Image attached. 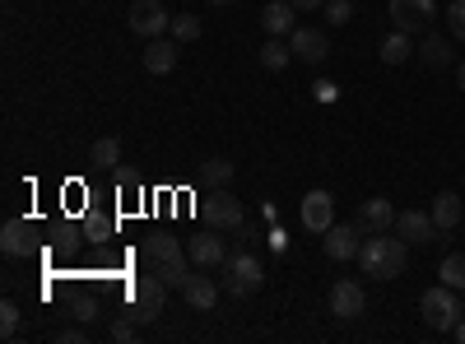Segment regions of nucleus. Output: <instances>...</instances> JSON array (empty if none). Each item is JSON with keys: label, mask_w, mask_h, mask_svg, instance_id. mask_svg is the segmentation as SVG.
Returning a JSON list of instances; mask_svg holds the SVG:
<instances>
[{"label": "nucleus", "mask_w": 465, "mask_h": 344, "mask_svg": "<svg viewBox=\"0 0 465 344\" xmlns=\"http://www.w3.org/2000/svg\"><path fill=\"white\" fill-rule=\"evenodd\" d=\"M359 265H363V275L372 280H401L405 275V265H410V242L405 238H391V233H372L363 247H359Z\"/></svg>", "instance_id": "obj_1"}, {"label": "nucleus", "mask_w": 465, "mask_h": 344, "mask_svg": "<svg viewBox=\"0 0 465 344\" xmlns=\"http://www.w3.org/2000/svg\"><path fill=\"white\" fill-rule=\"evenodd\" d=\"M163 298H168V284L159 275H140L131 289H126V317L135 326H149V321H159L163 312Z\"/></svg>", "instance_id": "obj_2"}, {"label": "nucleus", "mask_w": 465, "mask_h": 344, "mask_svg": "<svg viewBox=\"0 0 465 344\" xmlns=\"http://www.w3.org/2000/svg\"><path fill=\"white\" fill-rule=\"evenodd\" d=\"M419 312H423V321H429L433 330H456V321H460V298H456V289L451 284H433V289H423V298H419Z\"/></svg>", "instance_id": "obj_3"}, {"label": "nucleus", "mask_w": 465, "mask_h": 344, "mask_svg": "<svg viewBox=\"0 0 465 344\" xmlns=\"http://www.w3.org/2000/svg\"><path fill=\"white\" fill-rule=\"evenodd\" d=\"M223 289L232 293V298H252L261 284H265V275H261V260L256 256H247V251H238V256H228V265H223Z\"/></svg>", "instance_id": "obj_4"}, {"label": "nucleus", "mask_w": 465, "mask_h": 344, "mask_svg": "<svg viewBox=\"0 0 465 344\" xmlns=\"http://www.w3.org/2000/svg\"><path fill=\"white\" fill-rule=\"evenodd\" d=\"M126 24H131V33H140L144 43H149V37H163V33H168L173 15L163 10V0H131Z\"/></svg>", "instance_id": "obj_5"}, {"label": "nucleus", "mask_w": 465, "mask_h": 344, "mask_svg": "<svg viewBox=\"0 0 465 344\" xmlns=\"http://www.w3.org/2000/svg\"><path fill=\"white\" fill-rule=\"evenodd\" d=\"M205 219H210V228H219V233H238V228L247 223V210H242L238 196H228L223 186H214V196L205 201Z\"/></svg>", "instance_id": "obj_6"}, {"label": "nucleus", "mask_w": 465, "mask_h": 344, "mask_svg": "<svg viewBox=\"0 0 465 344\" xmlns=\"http://www.w3.org/2000/svg\"><path fill=\"white\" fill-rule=\"evenodd\" d=\"M433 15H438V5L433 0H391V24L401 28V33H429V24H433Z\"/></svg>", "instance_id": "obj_7"}, {"label": "nucleus", "mask_w": 465, "mask_h": 344, "mask_svg": "<svg viewBox=\"0 0 465 344\" xmlns=\"http://www.w3.org/2000/svg\"><path fill=\"white\" fill-rule=\"evenodd\" d=\"M186 256L191 265H201V270H214V265H228V247L219 238V228H205V233H196L186 242Z\"/></svg>", "instance_id": "obj_8"}, {"label": "nucleus", "mask_w": 465, "mask_h": 344, "mask_svg": "<svg viewBox=\"0 0 465 344\" xmlns=\"http://www.w3.org/2000/svg\"><path fill=\"white\" fill-rule=\"evenodd\" d=\"M289 47H293V56L307 61V65H322V61L335 52L331 37H326L322 28H293V33H289Z\"/></svg>", "instance_id": "obj_9"}, {"label": "nucleus", "mask_w": 465, "mask_h": 344, "mask_svg": "<svg viewBox=\"0 0 465 344\" xmlns=\"http://www.w3.org/2000/svg\"><path fill=\"white\" fill-rule=\"evenodd\" d=\"M331 312H335L340 321H354V317H363V312H368L363 284H354V280H335V284H331Z\"/></svg>", "instance_id": "obj_10"}, {"label": "nucleus", "mask_w": 465, "mask_h": 344, "mask_svg": "<svg viewBox=\"0 0 465 344\" xmlns=\"http://www.w3.org/2000/svg\"><path fill=\"white\" fill-rule=\"evenodd\" d=\"M335 223V196L331 191H307L302 196V228L307 233H326Z\"/></svg>", "instance_id": "obj_11"}, {"label": "nucleus", "mask_w": 465, "mask_h": 344, "mask_svg": "<svg viewBox=\"0 0 465 344\" xmlns=\"http://www.w3.org/2000/svg\"><path fill=\"white\" fill-rule=\"evenodd\" d=\"M322 247H326V256L331 260H359V228L354 223H331L326 233H322Z\"/></svg>", "instance_id": "obj_12"}, {"label": "nucleus", "mask_w": 465, "mask_h": 344, "mask_svg": "<svg viewBox=\"0 0 465 344\" xmlns=\"http://www.w3.org/2000/svg\"><path fill=\"white\" fill-rule=\"evenodd\" d=\"M396 233L410 247H429L438 238V223H433V214H423V210H405V214H396Z\"/></svg>", "instance_id": "obj_13"}, {"label": "nucleus", "mask_w": 465, "mask_h": 344, "mask_svg": "<svg viewBox=\"0 0 465 344\" xmlns=\"http://www.w3.org/2000/svg\"><path fill=\"white\" fill-rule=\"evenodd\" d=\"M359 228H363V233H391V228H396V205L386 196L363 201L359 205Z\"/></svg>", "instance_id": "obj_14"}, {"label": "nucleus", "mask_w": 465, "mask_h": 344, "mask_svg": "<svg viewBox=\"0 0 465 344\" xmlns=\"http://www.w3.org/2000/svg\"><path fill=\"white\" fill-rule=\"evenodd\" d=\"M140 61H144L149 74H168V70L177 65V37H173V33H168V37H149L144 52H140Z\"/></svg>", "instance_id": "obj_15"}, {"label": "nucleus", "mask_w": 465, "mask_h": 344, "mask_svg": "<svg viewBox=\"0 0 465 344\" xmlns=\"http://www.w3.org/2000/svg\"><path fill=\"white\" fill-rule=\"evenodd\" d=\"M182 298H186L196 312H214L219 289H214V280H210V275H186V284H182Z\"/></svg>", "instance_id": "obj_16"}, {"label": "nucleus", "mask_w": 465, "mask_h": 344, "mask_svg": "<svg viewBox=\"0 0 465 344\" xmlns=\"http://www.w3.org/2000/svg\"><path fill=\"white\" fill-rule=\"evenodd\" d=\"M0 251H5V256H28V251H33V228H28V219H10L5 228H0Z\"/></svg>", "instance_id": "obj_17"}, {"label": "nucleus", "mask_w": 465, "mask_h": 344, "mask_svg": "<svg viewBox=\"0 0 465 344\" xmlns=\"http://www.w3.org/2000/svg\"><path fill=\"white\" fill-rule=\"evenodd\" d=\"M419 61L429 65V70H447L451 61H456V52H451V37H438V33H429L419 43Z\"/></svg>", "instance_id": "obj_18"}, {"label": "nucleus", "mask_w": 465, "mask_h": 344, "mask_svg": "<svg viewBox=\"0 0 465 344\" xmlns=\"http://www.w3.org/2000/svg\"><path fill=\"white\" fill-rule=\"evenodd\" d=\"M261 28H265L270 37L293 33V5H289V0H270V5L261 10Z\"/></svg>", "instance_id": "obj_19"}, {"label": "nucleus", "mask_w": 465, "mask_h": 344, "mask_svg": "<svg viewBox=\"0 0 465 344\" xmlns=\"http://www.w3.org/2000/svg\"><path fill=\"white\" fill-rule=\"evenodd\" d=\"M433 223H438V233H451V228L460 223V196H456V191H438V201H433Z\"/></svg>", "instance_id": "obj_20"}, {"label": "nucleus", "mask_w": 465, "mask_h": 344, "mask_svg": "<svg viewBox=\"0 0 465 344\" xmlns=\"http://www.w3.org/2000/svg\"><path fill=\"white\" fill-rule=\"evenodd\" d=\"M140 256H144V265H159V260H177V256H186V251H182V242H177L173 233H153V238H144Z\"/></svg>", "instance_id": "obj_21"}, {"label": "nucleus", "mask_w": 465, "mask_h": 344, "mask_svg": "<svg viewBox=\"0 0 465 344\" xmlns=\"http://www.w3.org/2000/svg\"><path fill=\"white\" fill-rule=\"evenodd\" d=\"M377 56H381L386 65H405V61L414 56V47H410V33H401V28H396V33L381 43V52H377Z\"/></svg>", "instance_id": "obj_22"}, {"label": "nucleus", "mask_w": 465, "mask_h": 344, "mask_svg": "<svg viewBox=\"0 0 465 344\" xmlns=\"http://www.w3.org/2000/svg\"><path fill=\"white\" fill-rule=\"evenodd\" d=\"M186 265H191V256H177V260H159V265H149V275H159V280H163L168 289H182V284H186V275H191Z\"/></svg>", "instance_id": "obj_23"}, {"label": "nucleus", "mask_w": 465, "mask_h": 344, "mask_svg": "<svg viewBox=\"0 0 465 344\" xmlns=\"http://www.w3.org/2000/svg\"><path fill=\"white\" fill-rule=\"evenodd\" d=\"M256 56H261V65H265V70H284V65H289V56H293V47L284 43V37H270V43H265Z\"/></svg>", "instance_id": "obj_24"}, {"label": "nucleus", "mask_w": 465, "mask_h": 344, "mask_svg": "<svg viewBox=\"0 0 465 344\" xmlns=\"http://www.w3.org/2000/svg\"><path fill=\"white\" fill-rule=\"evenodd\" d=\"M438 280L451 284V289H465V251H451V256L438 265Z\"/></svg>", "instance_id": "obj_25"}, {"label": "nucleus", "mask_w": 465, "mask_h": 344, "mask_svg": "<svg viewBox=\"0 0 465 344\" xmlns=\"http://www.w3.org/2000/svg\"><path fill=\"white\" fill-rule=\"evenodd\" d=\"M94 163H98V168H116V163H122V140L103 135V140L94 144Z\"/></svg>", "instance_id": "obj_26"}, {"label": "nucleus", "mask_w": 465, "mask_h": 344, "mask_svg": "<svg viewBox=\"0 0 465 344\" xmlns=\"http://www.w3.org/2000/svg\"><path fill=\"white\" fill-rule=\"evenodd\" d=\"M168 33L177 37V43H196V37H201V19L196 15H173Z\"/></svg>", "instance_id": "obj_27"}, {"label": "nucleus", "mask_w": 465, "mask_h": 344, "mask_svg": "<svg viewBox=\"0 0 465 344\" xmlns=\"http://www.w3.org/2000/svg\"><path fill=\"white\" fill-rule=\"evenodd\" d=\"M322 10H326V24L331 28H344L349 19H354V0H326Z\"/></svg>", "instance_id": "obj_28"}, {"label": "nucleus", "mask_w": 465, "mask_h": 344, "mask_svg": "<svg viewBox=\"0 0 465 344\" xmlns=\"http://www.w3.org/2000/svg\"><path fill=\"white\" fill-rule=\"evenodd\" d=\"M201 177H205V186H228L232 182V163L228 159H214V163H205Z\"/></svg>", "instance_id": "obj_29"}, {"label": "nucleus", "mask_w": 465, "mask_h": 344, "mask_svg": "<svg viewBox=\"0 0 465 344\" xmlns=\"http://www.w3.org/2000/svg\"><path fill=\"white\" fill-rule=\"evenodd\" d=\"M447 33L456 37V43H465V0H451L447 5Z\"/></svg>", "instance_id": "obj_30"}, {"label": "nucleus", "mask_w": 465, "mask_h": 344, "mask_svg": "<svg viewBox=\"0 0 465 344\" xmlns=\"http://www.w3.org/2000/svg\"><path fill=\"white\" fill-rule=\"evenodd\" d=\"M15 330H19V308L15 302H0V335L15 339Z\"/></svg>", "instance_id": "obj_31"}, {"label": "nucleus", "mask_w": 465, "mask_h": 344, "mask_svg": "<svg viewBox=\"0 0 465 344\" xmlns=\"http://www.w3.org/2000/svg\"><path fill=\"white\" fill-rule=\"evenodd\" d=\"M84 339H89L84 326H61V330H56V344H84Z\"/></svg>", "instance_id": "obj_32"}, {"label": "nucleus", "mask_w": 465, "mask_h": 344, "mask_svg": "<svg viewBox=\"0 0 465 344\" xmlns=\"http://www.w3.org/2000/svg\"><path fill=\"white\" fill-rule=\"evenodd\" d=\"M107 335H112L116 344H126V339H135V321H131V317H122V321H116Z\"/></svg>", "instance_id": "obj_33"}, {"label": "nucleus", "mask_w": 465, "mask_h": 344, "mask_svg": "<svg viewBox=\"0 0 465 344\" xmlns=\"http://www.w3.org/2000/svg\"><path fill=\"white\" fill-rule=\"evenodd\" d=\"M312 93H317L322 103H331V98H335V84H331V80H317V84H312Z\"/></svg>", "instance_id": "obj_34"}, {"label": "nucleus", "mask_w": 465, "mask_h": 344, "mask_svg": "<svg viewBox=\"0 0 465 344\" xmlns=\"http://www.w3.org/2000/svg\"><path fill=\"white\" fill-rule=\"evenodd\" d=\"M289 5H293V10H322L326 0H289Z\"/></svg>", "instance_id": "obj_35"}, {"label": "nucleus", "mask_w": 465, "mask_h": 344, "mask_svg": "<svg viewBox=\"0 0 465 344\" xmlns=\"http://www.w3.org/2000/svg\"><path fill=\"white\" fill-rule=\"evenodd\" d=\"M456 89H465V61L456 65Z\"/></svg>", "instance_id": "obj_36"}, {"label": "nucleus", "mask_w": 465, "mask_h": 344, "mask_svg": "<svg viewBox=\"0 0 465 344\" xmlns=\"http://www.w3.org/2000/svg\"><path fill=\"white\" fill-rule=\"evenodd\" d=\"M456 339H465V317H460V321H456Z\"/></svg>", "instance_id": "obj_37"}, {"label": "nucleus", "mask_w": 465, "mask_h": 344, "mask_svg": "<svg viewBox=\"0 0 465 344\" xmlns=\"http://www.w3.org/2000/svg\"><path fill=\"white\" fill-rule=\"evenodd\" d=\"M210 5H232V0H210Z\"/></svg>", "instance_id": "obj_38"}]
</instances>
